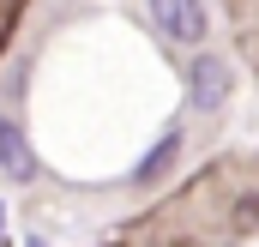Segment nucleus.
<instances>
[{
  "mask_svg": "<svg viewBox=\"0 0 259 247\" xmlns=\"http://www.w3.org/2000/svg\"><path fill=\"white\" fill-rule=\"evenodd\" d=\"M187 97H193V109H217V103L229 97V66L217 61V55L193 61V72H187Z\"/></svg>",
  "mask_w": 259,
  "mask_h": 247,
  "instance_id": "2",
  "label": "nucleus"
},
{
  "mask_svg": "<svg viewBox=\"0 0 259 247\" xmlns=\"http://www.w3.org/2000/svg\"><path fill=\"white\" fill-rule=\"evenodd\" d=\"M0 217H6V211H0Z\"/></svg>",
  "mask_w": 259,
  "mask_h": 247,
  "instance_id": "5",
  "label": "nucleus"
},
{
  "mask_svg": "<svg viewBox=\"0 0 259 247\" xmlns=\"http://www.w3.org/2000/svg\"><path fill=\"white\" fill-rule=\"evenodd\" d=\"M175 145H181V139H175V133H169V139H163V145H157V151H151V157H145V163H139V181H157V175H163V169H169V157H175Z\"/></svg>",
  "mask_w": 259,
  "mask_h": 247,
  "instance_id": "4",
  "label": "nucleus"
},
{
  "mask_svg": "<svg viewBox=\"0 0 259 247\" xmlns=\"http://www.w3.org/2000/svg\"><path fill=\"white\" fill-rule=\"evenodd\" d=\"M0 169L12 175V181H30L36 175V157H30V145H24V133L0 115Z\"/></svg>",
  "mask_w": 259,
  "mask_h": 247,
  "instance_id": "3",
  "label": "nucleus"
},
{
  "mask_svg": "<svg viewBox=\"0 0 259 247\" xmlns=\"http://www.w3.org/2000/svg\"><path fill=\"white\" fill-rule=\"evenodd\" d=\"M151 18H157L163 36H175V43H199V36H205V6H199V0H151Z\"/></svg>",
  "mask_w": 259,
  "mask_h": 247,
  "instance_id": "1",
  "label": "nucleus"
}]
</instances>
